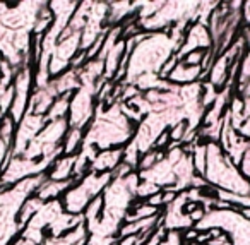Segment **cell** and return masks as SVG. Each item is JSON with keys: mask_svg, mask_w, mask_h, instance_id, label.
<instances>
[{"mask_svg": "<svg viewBox=\"0 0 250 245\" xmlns=\"http://www.w3.org/2000/svg\"><path fill=\"white\" fill-rule=\"evenodd\" d=\"M113 173L106 172L103 175H98V173H91L89 177L83 180L81 185H77L76 189H70L65 194V207L69 213L77 214L79 211H83L84 207L89 204V199L93 196H96L101 190V187H104V183L110 182Z\"/></svg>", "mask_w": 250, "mask_h": 245, "instance_id": "1", "label": "cell"}, {"mask_svg": "<svg viewBox=\"0 0 250 245\" xmlns=\"http://www.w3.org/2000/svg\"><path fill=\"white\" fill-rule=\"evenodd\" d=\"M202 74V67H192L187 66L185 62L177 64V67L173 69V72L170 74V79L175 83H190V81L197 79Z\"/></svg>", "mask_w": 250, "mask_h": 245, "instance_id": "5", "label": "cell"}, {"mask_svg": "<svg viewBox=\"0 0 250 245\" xmlns=\"http://www.w3.org/2000/svg\"><path fill=\"white\" fill-rule=\"evenodd\" d=\"M0 117H2V110H0Z\"/></svg>", "mask_w": 250, "mask_h": 245, "instance_id": "13", "label": "cell"}, {"mask_svg": "<svg viewBox=\"0 0 250 245\" xmlns=\"http://www.w3.org/2000/svg\"><path fill=\"white\" fill-rule=\"evenodd\" d=\"M161 237H163V230H158V233L154 235V237L149 240V244H146V245H160Z\"/></svg>", "mask_w": 250, "mask_h": 245, "instance_id": "10", "label": "cell"}, {"mask_svg": "<svg viewBox=\"0 0 250 245\" xmlns=\"http://www.w3.org/2000/svg\"><path fill=\"white\" fill-rule=\"evenodd\" d=\"M53 158H50V159H46L43 165H35L33 163V159H29V163L28 165L29 166H33L31 170H36V172H42L43 168H46V165H48L50 161H52ZM22 165H26V159H14V163L11 165V168L7 170V172L4 173V177H2V180H0V185H5V183H9V182H16V180L19 178L21 175H24V168H21ZM29 170H26V175H29Z\"/></svg>", "mask_w": 250, "mask_h": 245, "instance_id": "3", "label": "cell"}, {"mask_svg": "<svg viewBox=\"0 0 250 245\" xmlns=\"http://www.w3.org/2000/svg\"><path fill=\"white\" fill-rule=\"evenodd\" d=\"M122 156H124V151H120V149H117V151H106L93 159L91 168L94 172H113L120 165Z\"/></svg>", "mask_w": 250, "mask_h": 245, "instance_id": "4", "label": "cell"}, {"mask_svg": "<svg viewBox=\"0 0 250 245\" xmlns=\"http://www.w3.org/2000/svg\"><path fill=\"white\" fill-rule=\"evenodd\" d=\"M221 245H233V244H231V242L228 240V242H225V244H221Z\"/></svg>", "mask_w": 250, "mask_h": 245, "instance_id": "12", "label": "cell"}, {"mask_svg": "<svg viewBox=\"0 0 250 245\" xmlns=\"http://www.w3.org/2000/svg\"><path fill=\"white\" fill-rule=\"evenodd\" d=\"M212 46L211 33L206 29L204 22H197L190 28L188 35L185 36V43L182 45L180 52L177 53V59L180 60L182 57L188 55L192 52H197V48H209Z\"/></svg>", "mask_w": 250, "mask_h": 245, "instance_id": "2", "label": "cell"}, {"mask_svg": "<svg viewBox=\"0 0 250 245\" xmlns=\"http://www.w3.org/2000/svg\"><path fill=\"white\" fill-rule=\"evenodd\" d=\"M72 183V180H62V182H55V180H52V182H43L42 185H40L38 189V199L42 200H46L50 199V197H55L59 196L62 190L69 189V185Z\"/></svg>", "mask_w": 250, "mask_h": 245, "instance_id": "6", "label": "cell"}, {"mask_svg": "<svg viewBox=\"0 0 250 245\" xmlns=\"http://www.w3.org/2000/svg\"><path fill=\"white\" fill-rule=\"evenodd\" d=\"M7 146H9L7 142L0 139V163H2V159H4V153H5V149H7Z\"/></svg>", "mask_w": 250, "mask_h": 245, "instance_id": "11", "label": "cell"}, {"mask_svg": "<svg viewBox=\"0 0 250 245\" xmlns=\"http://www.w3.org/2000/svg\"><path fill=\"white\" fill-rule=\"evenodd\" d=\"M79 142H81V131H79V129H74V131L67 135V142H65V148H63V151H65L67 155H70V153L76 149V146L79 144Z\"/></svg>", "mask_w": 250, "mask_h": 245, "instance_id": "8", "label": "cell"}, {"mask_svg": "<svg viewBox=\"0 0 250 245\" xmlns=\"http://www.w3.org/2000/svg\"><path fill=\"white\" fill-rule=\"evenodd\" d=\"M74 165H76V158H63L59 159L57 165L53 166L52 170V180L55 182H62V180H67V177L70 173H74Z\"/></svg>", "mask_w": 250, "mask_h": 245, "instance_id": "7", "label": "cell"}, {"mask_svg": "<svg viewBox=\"0 0 250 245\" xmlns=\"http://www.w3.org/2000/svg\"><path fill=\"white\" fill-rule=\"evenodd\" d=\"M160 155H156V153H149V155H146L143 158V161H141V168L144 170V172H146L147 168H149V166H154V163H156V158Z\"/></svg>", "mask_w": 250, "mask_h": 245, "instance_id": "9", "label": "cell"}]
</instances>
